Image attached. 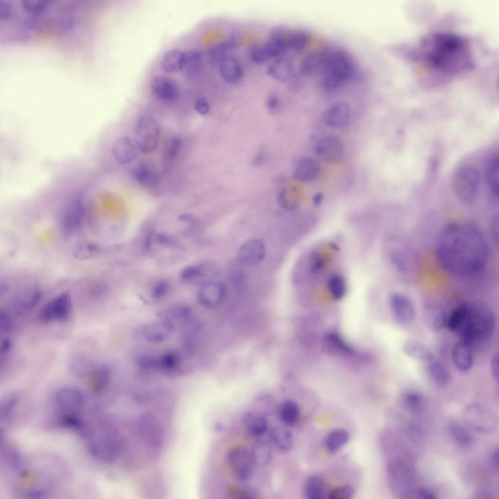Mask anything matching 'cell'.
Listing matches in <instances>:
<instances>
[{
	"instance_id": "cell-7",
	"label": "cell",
	"mask_w": 499,
	"mask_h": 499,
	"mask_svg": "<svg viewBox=\"0 0 499 499\" xmlns=\"http://www.w3.org/2000/svg\"><path fill=\"white\" fill-rule=\"evenodd\" d=\"M463 416L469 426L482 433L493 431L497 422L495 414L478 403L467 405L464 410Z\"/></svg>"
},
{
	"instance_id": "cell-47",
	"label": "cell",
	"mask_w": 499,
	"mask_h": 499,
	"mask_svg": "<svg viewBox=\"0 0 499 499\" xmlns=\"http://www.w3.org/2000/svg\"><path fill=\"white\" fill-rule=\"evenodd\" d=\"M355 491L350 485H343L333 489L328 494L329 499H350L354 495Z\"/></svg>"
},
{
	"instance_id": "cell-40",
	"label": "cell",
	"mask_w": 499,
	"mask_h": 499,
	"mask_svg": "<svg viewBox=\"0 0 499 499\" xmlns=\"http://www.w3.org/2000/svg\"><path fill=\"white\" fill-rule=\"evenodd\" d=\"M327 287L332 297L338 300L346 292V284L343 277L338 274L331 275L327 280Z\"/></svg>"
},
{
	"instance_id": "cell-51",
	"label": "cell",
	"mask_w": 499,
	"mask_h": 499,
	"mask_svg": "<svg viewBox=\"0 0 499 499\" xmlns=\"http://www.w3.org/2000/svg\"><path fill=\"white\" fill-rule=\"evenodd\" d=\"M266 106L269 111L275 113L281 109V102L280 97L276 93L269 94L266 100Z\"/></svg>"
},
{
	"instance_id": "cell-4",
	"label": "cell",
	"mask_w": 499,
	"mask_h": 499,
	"mask_svg": "<svg viewBox=\"0 0 499 499\" xmlns=\"http://www.w3.org/2000/svg\"><path fill=\"white\" fill-rule=\"evenodd\" d=\"M468 305L467 329L463 341L471 345L476 341H485L492 336L495 321L493 312L483 303L475 302Z\"/></svg>"
},
{
	"instance_id": "cell-57",
	"label": "cell",
	"mask_w": 499,
	"mask_h": 499,
	"mask_svg": "<svg viewBox=\"0 0 499 499\" xmlns=\"http://www.w3.org/2000/svg\"><path fill=\"white\" fill-rule=\"evenodd\" d=\"M418 494L422 499H432L435 498L434 493L431 490L426 488L420 489Z\"/></svg>"
},
{
	"instance_id": "cell-37",
	"label": "cell",
	"mask_w": 499,
	"mask_h": 499,
	"mask_svg": "<svg viewBox=\"0 0 499 499\" xmlns=\"http://www.w3.org/2000/svg\"><path fill=\"white\" fill-rule=\"evenodd\" d=\"M279 413L280 418L283 423L288 425H293L298 420L299 406L295 402L287 400L281 404Z\"/></svg>"
},
{
	"instance_id": "cell-3",
	"label": "cell",
	"mask_w": 499,
	"mask_h": 499,
	"mask_svg": "<svg viewBox=\"0 0 499 499\" xmlns=\"http://www.w3.org/2000/svg\"><path fill=\"white\" fill-rule=\"evenodd\" d=\"M123 441L114 421L104 417L100 421L96 436L90 446L91 451L100 460L112 462L119 456Z\"/></svg>"
},
{
	"instance_id": "cell-34",
	"label": "cell",
	"mask_w": 499,
	"mask_h": 499,
	"mask_svg": "<svg viewBox=\"0 0 499 499\" xmlns=\"http://www.w3.org/2000/svg\"><path fill=\"white\" fill-rule=\"evenodd\" d=\"M203 65L202 55L196 50L185 51V59L183 69L187 77L192 78L199 74Z\"/></svg>"
},
{
	"instance_id": "cell-18",
	"label": "cell",
	"mask_w": 499,
	"mask_h": 499,
	"mask_svg": "<svg viewBox=\"0 0 499 499\" xmlns=\"http://www.w3.org/2000/svg\"><path fill=\"white\" fill-rule=\"evenodd\" d=\"M452 359L455 367L460 372L469 371L473 364L471 345L460 340L455 344L452 350Z\"/></svg>"
},
{
	"instance_id": "cell-14",
	"label": "cell",
	"mask_w": 499,
	"mask_h": 499,
	"mask_svg": "<svg viewBox=\"0 0 499 499\" xmlns=\"http://www.w3.org/2000/svg\"><path fill=\"white\" fill-rule=\"evenodd\" d=\"M315 151L321 159L330 163L341 161L345 154L343 143L333 135L326 136L319 140L316 145Z\"/></svg>"
},
{
	"instance_id": "cell-58",
	"label": "cell",
	"mask_w": 499,
	"mask_h": 499,
	"mask_svg": "<svg viewBox=\"0 0 499 499\" xmlns=\"http://www.w3.org/2000/svg\"><path fill=\"white\" fill-rule=\"evenodd\" d=\"M12 343L10 340L8 339H3L0 343V353L3 354H6L8 353L11 348Z\"/></svg>"
},
{
	"instance_id": "cell-45",
	"label": "cell",
	"mask_w": 499,
	"mask_h": 499,
	"mask_svg": "<svg viewBox=\"0 0 499 499\" xmlns=\"http://www.w3.org/2000/svg\"><path fill=\"white\" fill-rule=\"evenodd\" d=\"M50 1V0H22L21 5L26 11L37 14L44 11Z\"/></svg>"
},
{
	"instance_id": "cell-62",
	"label": "cell",
	"mask_w": 499,
	"mask_h": 499,
	"mask_svg": "<svg viewBox=\"0 0 499 499\" xmlns=\"http://www.w3.org/2000/svg\"><path fill=\"white\" fill-rule=\"evenodd\" d=\"M322 194L321 193H317L314 197V201L315 204H319L321 203L322 200Z\"/></svg>"
},
{
	"instance_id": "cell-56",
	"label": "cell",
	"mask_w": 499,
	"mask_h": 499,
	"mask_svg": "<svg viewBox=\"0 0 499 499\" xmlns=\"http://www.w3.org/2000/svg\"><path fill=\"white\" fill-rule=\"evenodd\" d=\"M0 327L4 331H8L11 327V322L9 316L5 312H0Z\"/></svg>"
},
{
	"instance_id": "cell-53",
	"label": "cell",
	"mask_w": 499,
	"mask_h": 499,
	"mask_svg": "<svg viewBox=\"0 0 499 499\" xmlns=\"http://www.w3.org/2000/svg\"><path fill=\"white\" fill-rule=\"evenodd\" d=\"M490 368L492 375L495 381L498 384L499 382V355L495 353L491 360Z\"/></svg>"
},
{
	"instance_id": "cell-17",
	"label": "cell",
	"mask_w": 499,
	"mask_h": 499,
	"mask_svg": "<svg viewBox=\"0 0 499 499\" xmlns=\"http://www.w3.org/2000/svg\"><path fill=\"white\" fill-rule=\"evenodd\" d=\"M468 303H462L453 309L447 315L446 326L460 338L464 337L467 327Z\"/></svg>"
},
{
	"instance_id": "cell-33",
	"label": "cell",
	"mask_w": 499,
	"mask_h": 499,
	"mask_svg": "<svg viewBox=\"0 0 499 499\" xmlns=\"http://www.w3.org/2000/svg\"><path fill=\"white\" fill-rule=\"evenodd\" d=\"M251 453L255 465L264 467L269 463L271 458L270 445L265 441L258 440L252 446Z\"/></svg>"
},
{
	"instance_id": "cell-59",
	"label": "cell",
	"mask_w": 499,
	"mask_h": 499,
	"mask_svg": "<svg viewBox=\"0 0 499 499\" xmlns=\"http://www.w3.org/2000/svg\"><path fill=\"white\" fill-rule=\"evenodd\" d=\"M491 461L494 465L498 468L499 466V450L498 448L495 449L492 454Z\"/></svg>"
},
{
	"instance_id": "cell-29",
	"label": "cell",
	"mask_w": 499,
	"mask_h": 499,
	"mask_svg": "<svg viewBox=\"0 0 499 499\" xmlns=\"http://www.w3.org/2000/svg\"><path fill=\"white\" fill-rule=\"evenodd\" d=\"M427 363L426 371L430 381L439 386L447 384L450 379V375L446 366L442 363L433 359Z\"/></svg>"
},
{
	"instance_id": "cell-16",
	"label": "cell",
	"mask_w": 499,
	"mask_h": 499,
	"mask_svg": "<svg viewBox=\"0 0 499 499\" xmlns=\"http://www.w3.org/2000/svg\"><path fill=\"white\" fill-rule=\"evenodd\" d=\"M351 115L349 103L339 100L331 104L326 110L324 120L326 124L333 127H342L348 122Z\"/></svg>"
},
{
	"instance_id": "cell-20",
	"label": "cell",
	"mask_w": 499,
	"mask_h": 499,
	"mask_svg": "<svg viewBox=\"0 0 499 499\" xmlns=\"http://www.w3.org/2000/svg\"><path fill=\"white\" fill-rule=\"evenodd\" d=\"M112 153L115 159L121 164L131 162L137 154L133 141L127 136H120L116 139L112 147Z\"/></svg>"
},
{
	"instance_id": "cell-28",
	"label": "cell",
	"mask_w": 499,
	"mask_h": 499,
	"mask_svg": "<svg viewBox=\"0 0 499 499\" xmlns=\"http://www.w3.org/2000/svg\"><path fill=\"white\" fill-rule=\"evenodd\" d=\"M403 350L413 359L428 362L433 359L430 349L424 344L414 339H408L403 345Z\"/></svg>"
},
{
	"instance_id": "cell-39",
	"label": "cell",
	"mask_w": 499,
	"mask_h": 499,
	"mask_svg": "<svg viewBox=\"0 0 499 499\" xmlns=\"http://www.w3.org/2000/svg\"><path fill=\"white\" fill-rule=\"evenodd\" d=\"M300 194L299 190L294 187L286 188L280 192L279 200L280 205L287 210L296 209L300 202Z\"/></svg>"
},
{
	"instance_id": "cell-24",
	"label": "cell",
	"mask_w": 499,
	"mask_h": 499,
	"mask_svg": "<svg viewBox=\"0 0 499 499\" xmlns=\"http://www.w3.org/2000/svg\"><path fill=\"white\" fill-rule=\"evenodd\" d=\"M294 62L291 58L281 57L268 67L267 74L274 79L282 82L289 80L294 74Z\"/></svg>"
},
{
	"instance_id": "cell-21",
	"label": "cell",
	"mask_w": 499,
	"mask_h": 499,
	"mask_svg": "<svg viewBox=\"0 0 499 499\" xmlns=\"http://www.w3.org/2000/svg\"><path fill=\"white\" fill-rule=\"evenodd\" d=\"M133 175L138 183L145 187L153 188L157 185V170L152 162L145 161L138 164L134 169Z\"/></svg>"
},
{
	"instance_id": "cell-52",
	"label": "cell",
	"mask_w": 499,
	"mask_h": 499,
	"mask_svg": "<svg viewBox=\"0 0 499 499\" xmlns=\"http://www.w3.org/2000/svg\"><path fill=\"white\" fill-rule=\"evenodd\" d=\"M195 110L201 115L207 114L210 111V106L207 101L203 98L197 99L194 103Z\"/></svg>"
},
{
	"instance_id": "cell-9",
	"label": "cell",
	"mask_w": 499,
	"mask_h": 499,
	"mask_svg": "<svg viewBox=\"0 0 499 499\" xmlns=\"http://www.w3.org/2000/svg\"><path fill=\"white\" fill-rule=\"evenodd\" d=\"M227 460L239 481L245 482L250 478L254 465L250 451L243 447H235L229 452Z\"/></svg>"
},
{
	"instance_id": "cell-31",
	"label": "cell",
	"mask_w": 499,
	"mask_h": 499,
	"mask_svg": "<svg viewBox=\"0 0 499 499\" xmlns=\"http://www.w3.org/2000/svg\"><path fill=\"white\" fill-rule=\"evenodd\" d=\"M270 439L280 451L288 452L293 446V440L291 432L284 427L277 426L271 429Z\"/></svg>"
},
{
	"instance_id": "cell-43",
	"label": "cell",
	"mask_w": 499,
	"mask_h": 499,
	"mask_svg": "<svg viewBox=\"0 0 499 499\" xmlns=\"http://www.w3.org/2000/svg\"><path fill=\"white\" fill-rule=\"evenodd\" d=\"M449 430L451 436L459 443L463 445L471 443V436L461 426L457 423H452L450 425Z\"/></svg>"
},
{
	"instance_id": "cell-22",
	"label": "cell",
	"mask_w": 499,
	"mask_h": 499,
	"mask_svg": "<svg viewBox=\"0 0 499 499\" xmlns=\"http://www.w3.org/2000/svg\"><path fill=\"white\" fill-rule=\"evenodd\" d=\"M423 317L425 325L430 329L438 331L446 326L447 315L440 306L430 303L424 307Z\"/></svg>"
},
{
	"instance_id": "cell-48",
	"label": "cell",
	"mask_w": 499,
	"mask_h": 499,
	"mask_svg": "<svg viewBox=\"0 0 499 499\" xmlns=\"http://www.w3.org/2000/svg\"><path fill=\"white\" fill-rule=\"evenodd\" d=\"M403 398L405 404L413 409L421 407L422 404L423 400L422 396L416 392H407L403 395Z\"/></svg>"
},
{
	"instance_id": "cell-15",
	"label": "cell",
	"mask_w": 499,
	"mask_h": 499,
	"mask_svg": "<svg viewBox=\"0 0 499 499\" xmlns=\"http://www.w3.org/2000/svg\"><path fill=\"white\" fill-rule=\"evenodd\" d=\"M266 247L259 239H251L244 243L239 248L238 257L243 264L253 265L262 261L265 257Z\"/></svg>"
},
{
	"instance_id": "cell-2",
	"label": "cell",
	"mask_w": 499,
	"mask_h": 499,
	"mask_svg": "<svg viewBox=\"0 0 499 499\" xmlns=\"http://www.w3.org/2000/svg\"><path fill=\"white\" fill-rule=\"evenodd\" d=\"M436 255L441 266L449 273L472 278L481 273L489 258V247L481 230L475 224L453 222L440 231Z\"/></svg>"
},
{
	"instance_id": "cell-49",
	"label": "cell",
	"mask_w": 499,
	"mask_h": 499,
	"mask_svg": "<svg viewBox=\"0 0 499 499\" xmlns=\"http://www.w3.org/2000/svg\"><path fill=\"white\" fill-rule=\"evenodd\" d=\"M17 396L16 394H12L8 395L4 399L0 405V416L1 419L5 420L7 418L11 409L17 402Z\"/></svg>"
},
{
	"instance_id": "cell-44",
	"label": "cell",
	"mask_w": 499,
	"mask_h": 499,
	"mask_svg": "<svg viewBox=\"0 0 499 499\" xmlns=\"http://www.w3.org/2000/svg\"><path fill=\"white\" fill-rule=\"evenodd\" d=\"M229 50H231L226 41L220 43L212 47L209 51L208 58L211 63H214L226 57Z\"/></svg>"
},
{
	"instance_id": "cell-19",
	"label": "cell",
	"mask_w": 499,
	"mask_h": 499,
	"mask_svg": "<svg viewBox=\"0 0 499 499\" xmlns=\"http://www.w3.org/2000/svg\"><path fill=\"white\" fill-rule=\"evenodd\" d=\"M225 288L221 283L213 281L203 284L199 293L201 303L206 307H214L223 301Z\"/></svg>"
},
{
	"instance_id": "cell-23",
	"label": "cell",
	"mask_w": 499,
	"mask_h": 499,
	"mask_svg": "<svg viewBox=\"0 0 499 499\" xmlns=\"http://www.w3.org/2000/svg\"><path fill=\"white\" fill-rule=\"evenodd\" d=\"M219 71L223 79L229 84L239 82L243 77V70L240 62L234 57L227 56L219 62Z\"/></svg>"
},
{
	"instance_id": "cell-27",
	"label": "cell",
	"mask_w": 499,
	"mask_h": 499,
	"mask_svg": "<svg viewBox=\"0 0 499 499\" xmlns=\"http://www.w3.org/2000/svg\"><path fill=\"white\" fill-rule=\"evenodd\" d=\"M486 178L490 192L498 199L499 189V157L498 152L490 156L486 170Z\"/></svg>"
},
{
	"instance_id": "cell-6",
	"label": "cell",
	"mask_w": 499,
	"mask_h": 499,
	"mask_svg": "<svg viewBox=\"0 0 499 499\" xmlns=\"http://www.w3.org/2000/svg\"><path fill=\"white\" fill-rule=\"evenodd\" d=\"M134 134L136 145L141 152L150 153L157 147L159 130L156 120L153 116H141L134 126Z\"/></svg>"
},
{
	"instance_id": "cell-55",
	"label": "cell",
	"mask_w": 499,
	"mask_h": 499,
	"mask_svg": "<svg viewBox=\"0 0 499 499\" xmlns=\"http://www.w3.org/2000/svg\"><path fill=\"white\" fill-rule=\"evenodd\" d=\"M10 6L3 0H0V17L3 19L9 18L11 13Z\"/></svg>"
},
{
	"instance_id": "cell-26",
	"label": "cell",
	"mask_w": 499,
	"mask_h": 499,
	"mask_svg": "<svg viewBox=\"0 0 499 499\" xmlns=\"http://www.w3.org/2000/svg\"><path fill=\"white\" fill-rule=\"evenodd\" d=\"M185 51L172 49L165 52L161 60L162 69L168 73H176L183 69Z\"/></svg>"
},
{
	"instance_id": "cell-13",
	"label": "cell",
	"mask_w": 499,
	"mask_h": 499,
	"mask_svg": "<svg viewBox=\"0 0 499 499\" xmlns=\"http://www.w3.org/2000/svg\"><path fill=\"white\" fill-rule=\"evenodd\" d=\"M57 405L65 414H77L84 403L81 392L74 387L59 389L55 394Z\"/></svg>"
},
{
	"instance_id": "cell-50",
	"label": "cell",
	"mask_w": 499,
	"mask_h": 499,
	"mask_svg": "<svg viewBox=\"0 0 499 499\" xmlns=\"http://www.w3.org/2000/svg\"><path fill=\"white\" fill-rule=\"evenodd\" d=\"M181 145V140L178 137H173L167 143L165 150V156L168 159L174 157L178 153Z\"/></svg>"
},
{
	"instance_id": "cell-25",
	"label": "cell",
	"mask_w": 499,
	"mask_h": 499,
	"mask_svg": "<svg viewBox=\"0 0 499 499\" xmlns=\"http://www.w3.org/2000/svg\"><path fill=\"white\" fill-rule=\"evenodd\" d=\"M242 421L249 432L254 436L262 435L268 429L269 422L266 415L256 410L245 412Z\"/></svg>"
},
{
	"instance_id": "cell-54",
	"label": "cell",
	"mask_w": 499,
	"mask_h": 499,
	"mask_svg": "<svg viewBox=\"0 0 499 499\" xmlns=\"http://www.w3.org/2000/svg\"><path fill=\"white\" fill-rule=\"evenodd\" d=\"M240 40V35L235 32L230 34L226 41L230 49L232 50L236 48L239 45Z\"/></svg>"
},
{
	"instance_id": "cell-32",
	"label": "cell",
	"mask_w": 499,
	"mask_h": 499,
	"mask_svg": "<svg viewBox=\"0 0 499 499\" xmlns=\"http://www.w3.org/2000/svg\"><path fill=\"white\" fill-rule=\"evenodd\" d=\"M313 36L308 31L298 29L290 32L289 45L290 49L298 52H303L309 48Z\"/></svg>"
},
{
	"instance_id": "cell-11",
	"label": "cell",
	"mask_w": 499,
	"mask_h": 499,
	"mask_svg": "<svg viewBox=\"0 0 499 499\" xmlns=\"http://www.w3.org/2000/svg\"><path fill=\"white\" fill-rule=\"evenodd\" d=\"M152 94L158 99L167 103H174L180 97V88L177 81L171 77L157 76L150 83Z\"/></svg>"
},
{
	"instance_id": "cell-61",
	"label": "cell",
	"mask_w": 499,
	"mask_h": 499,
	"mask_svg": "<svg viewBox=\"0 0 499 499\" xmlns=\"http://www.w3.org/2000/svg\"><path fill=\"white\" fill-rule=\"evenodd\" d=\"M263 154L262 153L258 154L254 159L253 163L254 165H258L261 163L263 159Z\"/></svg>"
},
{
	"instance_id": "cell-1",
	"label": "cell",
	"mask_w": 499,
	"mask_h": 499,
	"mask_svg": "<svg viewBox=\"0 0 499 499\" xmlns=\"http://www.w3.org/2000/svg\"><path fill=\"white\" fill-rule=\"evenodd\" d=\"M415 55L421 82L435 86L471 71L473 57L468 40L459 35L437 32L424 36Z\"/></svg>"
},
{
	"instance_id": "cell-8",
	"label": "cell",
	"mask_w": 499,
	"mask_h": 499,
	"mask_svg": "<svg viewBox=\"0 0 499 499\" xmlns=\"http://www.w3.org/2000/svg\"><path fill=\"white\" fill-rule=\"evenodd\" d=\"M72 310L71 295L62 292L48 302L39 313V319L43 322L62 321L68 319Z\"/></svg>"
},
{
	"instance_id": "cell-60",
	"label": "cell",
	"mask_w": 499,
	"mask_h": 499,
	"mask_svg": "<svg viewBox=\"0 0 499 499\" xmlns=\"http://www.w3.org/2000/svg\"><path fill=\"white\" fill-rule=\"evenodd\" d=\"M162 285V284H161L160 286H159L157 288V289L155 290L154 295L156 297L161 296L165 291V288H166V287L165 285V284H164L163 285Z\"/></svg>"
},
{
	"instance_id": "cell-12",
	"label": "cell",
	"mask_w": 499,
	"mask_h": 499,
	"mask_svg": "<svg viewBox=\"0 0 499 499\" xmlns=\"http://www.w3.org/2000/svg\"><path fill=\"white\" fill-rule=\"evenodd\" d=\"M390 306L396 321L403 325L411 323L416 317V309L412 300L404 294H392L390 298Z\"/></svg>"
},
{
	"instance_id": "cell-42",
	"label": "cell",
	"mask_w": 499,
	"mask_h": 499,
	"mask_svg": "<svg viewBox=\"0 0 499 499\" xmlns=\"http://www.w3.org/2000/svg\"><path fill=\"white\" fill-rule=\"evenodd\" d=\"M250 60L256 64H262L269 58L264 44H256L250 47L249 51Z\"/></svg>"
},
{
	"instance_id": "cell-41",
	"label": "cell",
	"mask_w": 499,
	"mask_h": 499,
	"mask_svg": "<svg viewBox=\"0 0 499 499\" xmlns=\"http://www.w3.org/2000/svg\"><path fill=\"white\" fill-rule=\"evenodd\" d=\"M71 365L73 371L81 376H89L98 367L91 359L81 356L73 360Z\"/></svg>"
},
{
	"instance_id": "cell-35",
	"label": "cell",
	"mask_w": 499,
	"mask_h": 499,
	"mask_svg": "<svg viewBox=\"0 0 499 499\" xmlns=\"http://www.w3.org/2000/svg\"><path fill=\"white\" fill-rule=\"evenodd\" d=\"M348 432L342 428L331 431L326 437L324 444L328 451L335 452L341 449L348 441Z\"/></svg>"
},
{
	"instance_id": "cell-10",
	"label": "cell",
	"mask_w": 499,
	"mask_h": 499,
	"mask_svg": "<svg viewBox=\"0 0 499 499\" xmlns=\"http://www.w3.org/2000/svg\"><path fill=\"white\" fill-rule=\"evenodd\" d=\"M138 433L143 441L153 449L161 447L163 442V432L156 418L152 414L140 416L137 421Z\"/></svg>"
},
{
	"instance_id": "cell-5",
	"label": "cell",
	"mask_w": 499,
	"mask_h": 499,
	"mask_svg": "<svg viewBox=\"0 0 499 499\" xmlns=\"http://www.w3.org/2000/svg\"><path fill=\"white\" fill-rule=\"evenodd\" d=\"M480 177L477 170L466 165L458 169L452 180V188L456 196L461 202L469 204L478 196Z\"/></svg>"
},
{
	"instance_id": "cell-30",
	"label": "cell",
	"mask_w": 499,
	"mask_h": 499,
	"mask_svg": "<svg viewBox=\"0 0 499 499\" xmlns=\"http://www.w3.org/2000/svg\"><path fill=\"white\" fill-rule=\"evenodd\" d=\"M319 167L316 161L311 157L301 159L295 169L293 176L301 181H309L317 176Z\"/></svg>"
},
{
	"instance_id": "cell-46",
	"label": "cell",
	"mask_w": 499,
	"mask_h": 499,
	"mask_svg": "<svg viewBox=\"0 0 499 499\" xmlns=\"http://www.w3.org/2000/svg\"><path fill=\"white\" fill-rule=\"evenodd\" d=\"M230 496L236 499H250L257 497L258 493L250 487L237 488L232 487L229 490Z\"/></svg>"
},
{
	"instance_id": "cell-38",
	"label": "cell",
	"mask_w": 499,
	"mask_h": 499,
	"mask_svg": "<svg viewBox=\"0 0 499 499\" xmlns=\"http://www.w3.org/2000/svg\"><path fill=\"white\" fill-rule=\"evenodd\" d=\"M169 329L170 326L166 324H153L144 326L140 333L147 341L157 342L165 338Z\"/></svg>"
},
{
	"instance_id": "cell-36",
	"label": "cell",
	"mask_w": 499,
	"mask_h": 499,
	"mask_svg": "<svg viewBox=\"0 0 499 499\" xmlns=\"http://www.w3.org/2000/svg\"><path fill=\"white\" fill-rule=\"evenodd\" d=\"M305 490L310 499H322L324 498L325 485L323 478L318 475L309 476L306 480Z\"/></svg>"
}]
</instances>
